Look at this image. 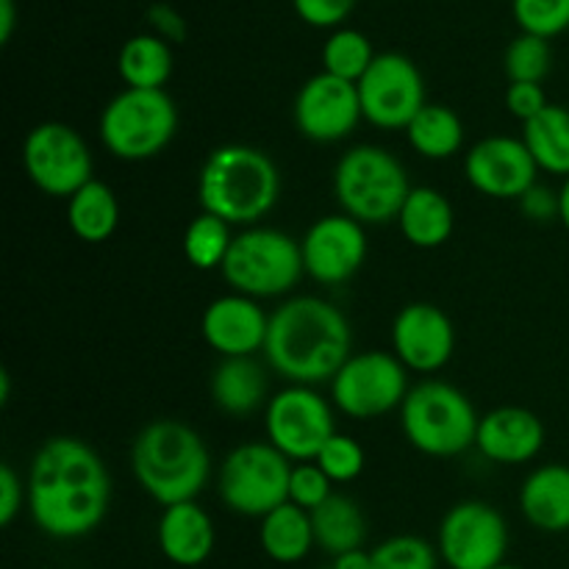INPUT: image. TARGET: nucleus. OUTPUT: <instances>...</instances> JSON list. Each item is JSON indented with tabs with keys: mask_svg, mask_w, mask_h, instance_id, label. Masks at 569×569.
<instances>
[{
	"mask_svg": "<svg viewBox=\"0 0 569 569\" xmlns=\"http://www.w3.org/2000/svg\"><path fill=\"white\" fill-rule=\"evenodd\" d=\"M311 526H315V542L333 559L350 550H361L367 537V520L359 503L339 492L311 511Z\"/></svg>",
	"mask_w": 569,
	"mask_h": 569,
	"instance_id": "nucleus-26",
	"label": "nucleus"
},
{
	"mask_svg": "<svg viewBox=\"0 0 569 569\" xmlns=\"http://www.w3.org/2000/svg\"><path fill=\"white\" fill-rule=\"evenodd\" d=\"M300 250H303L306 276L326 287H337L350 281L365 264V226L348 214H326L306 231Z\"/></svg>",
	"mask_w": 569,
	"mask_h": 569,
	"instance_id": "nucleus-16",
	"label": "nucleus"
},
{
	"mask_svg": "<svg viewBox=\"0 0 569 569\" xmlns=\"http://www.w3.org/2000/svg\"><path fill=\"white\" fill-rule=\"evenodd\" d=\"M214 522L209 511L200 509L194 500L167 506L156 526V542L161 556L176 567H200L209 561L214 550Z\"/></svg>",
	"mask_w": 569,
	"mask_h": 569,
	"instance_id": "nucleus-21",
	"label": "nucleus"
},
{
	"mask_svg": "<svg viewBox=\"0 0 569 569\" xmlns=\"http://www.w3.org/2000/svg\"><path fill=\"white\" fill-rule=\"evenodd\" d=\"M356 89H359L365 120L383 131L409 128L417 111L426 106V83L420 70L409 56L395 50L378 53Z\"/></svg>",
	"mask_w": 569,
	"mask_h": 569,
	"instance_id": "nucleus-14",
	"label": "nucleus"
},
{
	"mask_svg": "<svg viewBox=\"0 0 569 569\" xmlns=\"http://www.w3.org/2000/svg\"><path fill=\"white\" fill-rule=\"evenodd\" d=\"M522 142L539 170L569 178V109L550 103L522 126Z\"/></svg>",
	"mask_w": 569,
	"mask_h": 569,
	"instance_id": "nucleus-28",
	"label": "nucleus"
},
{
	"mask_svg": "<svg viewBox=\"0 0 569 569\" xmlns=\"http://www.w3.org/2000/svg\"><path fill=\"white\" fill-rule=\"evenodd\" d=\"M9 398H11V378H9V372H0V403H9Z\"/></svg>",
	"mask_w": 569,
	"mask_h": 569,
	"instance_id": "nucleus-46",
	"label": "nucleus"
},
{
	"mask_svg": "<svg viewBox=\"0 0 569 569\" xmlns=\"http://www.w3.org/2000/svg\"><path fill=\"white\" fill-rule=\"evenodd\" d=\"M370 556L372 569H439V550L411 533L383 539Z\"/></svg>",
	"mask_w": 569,
	"mask_h": 569,
	"instance_id": "nucleus-34",
	"label": "nucleus"
},
{
	"mask_svg": "<svg viewBox=\"0 0 569 569\" xmlns=\"http://www.w3.org/2000/svg\"><path fill=\"white\" fill-rule=\"evenodd\" d=\"M267 442L281 450L289 461H315L328 439L337 433L333 409L311 387L289 383L272 395L264 415Z\"/></svg>",
	"mask_w": 569,
	"mask_h": 569,
	"instance_id": "nucleus-11",
	"label": "nucleus"
},
{
	"mask_svg": "<svg viewBox=\"0 0 569 569\" xmlns=\"http://www.w3.org/2000/svg\"><path fill=\"white\" fill-rule=\"evenodd\" d=\"M292 467L287 456L270 442H244L222 461L217 489L233 515L267 517L278 506L289 503Z\"/></svg>",
	"mask_w": 569,
	"mask_h": 569,
	"instance_id": "nucleus-9",
	"label": "nucleus"
},
{
	"mask_svg": "<svg viewBox=\"0 0 569 569\" xmlns=\"http://www.w3.org/2000/svg\"><path fill=\"white\" fill-rule=\"evenodd\" d=\"M437 550L450 569H495L509 550V526L495 506L461 500L442 517Z\"/></svg>",
	"mask_w": 569,
	"mask_h": 569,
	"instance_id": "nucleus-13",
	"label": "nucleus"
},
{
	"mask_svg": "<svg viewBox=\"0 0 569 569\" xmlns=\"http://www.w3.org/2000/svg\"><path fill=\"white\" fill-rule=\"evenodd\" d=\"M131 470L139 487L167 509L189 503L203 492L211 476V456L194 428L178 420H156L133 439Z\"/></svg>",
	"mask_w": 569,
	"mask_h": 569,
	"instance_id": "nucleus-4",
	"label": "nucleus"
},
{
	"mask_svg": "<svg viewBox=\"0 0 569 569\" xmlns=\"http://www.w3.org/2000/svg\"><path fill=\"white\" fill-rule=\"evenodd\" d=\"M409 144L422 159L445 161L456 156L465 144V122L453 109L439 103H426L406 128Z\"/></svg>",
	"mask_w": 569,
	"mask_h": 569,
	"instance_id": "nucleus-29",
	"label": "nucleus"
},
{
	"mask_svg": "<svg viewBox=\"0 0 569 569\" xmlns=\"http://www.w3.org/2000/svg\"><path fill=\"white\" fill-rule=\"evenodd\" d=\"M315 461L333 483H348V481H356V478L365 472L367 456L353 437L337 431L331 439H328L326 448L320 450V456H317Z\"/></svg>",
	"mask_w": 569,
	"mask_h": 569,
	"instance_id": "nucleus-36",
	"label": "nucleus"
},
{
	"mask_svg": "<svg viewBox=\"0 0 569 569\" xmlns=\"http://www.w3.org/2000/svg\"><path fill=\"white\" fill-rule=\"evenodd\" d=\"M353 333L342 311L315 295L289 298L270 315L261 353L272 372L298 387L333 381L350 359Z\"/></svg>",
	"mask_w": 569,
	"mask_h": 569,
	"instance_id": "nucleus-2",
	"label": "nucleus"
},
{
	"mask_svg": "<svg viewBox=\"0 0 569 569\" xmlns=\"http://www.w3.org/2000/svg\"><path fill=\"white\" fill-rule=\"evenodd\" d=\"M370 39L356 28H339L322 44V67L331 76L345 78L350 83H359L361 76L370 70L372 59H376Z\"/></svg>",
	"mask_w": 569,
	"mask_h": 569,
	"instance_id": "nucleus-32",
	"label": "nucleus"
},
{
	"mask_svg": "<svg viewBox=\"0 0 569 569\" xmlns=\"http://www.w3.org/2000/svg\"><path fill=\"white\" fill-rule=\"evenodd\" d=\"M178 109L164 89H122L100 114V139L122 161H148L172 142Z\"/></svg>",
	"mask_w": 569,
	"mask_h": 569,
	"instance_id": "nucleus-8",
	"label": "nucleus"
},
{
	"mask_svg": "<svg viewBox=\"0 0 569 569\" xmlns=\"http://www.w3.org/2000/svg\"><path fill=\"white\" fill-rule=\"evenodd\" d=\"M298 14L303 17L309 26H337L345 17L350 14V9L356 6V0H292Z\"/></svg>",
	"mask_w": 569,
	"mask_h": 569,
	"instance_id": "nucleus-39",
	"label": "nucleus"
},
{
	"mask_svg": "<svg viewBox=\"0 0 569 569\" xmlns=\"http://www.w3.org/2000/svg\"><path fill=\"white\" fill-rule=\"evenodd\" d=\"M270 392V381L267 372L253 356H242V359H222L217 365L214 376H211V398L220 411L231 417L253 415L261 409Z\"/></svg>",
	"mask_w": 569,
	"mask_h": 569,
	"instance_id": "nucleus-23",
	"label": "nucleus"
},
{
	"mask_svg": "<svg viewBox=\"0 0 569 569\" xmlns=\"http://www.w3.org/2000/svg\"><path fill=\"white\" fill-rule=\"evenodd\" d=\"M495 569H522V567H515V565H506V561H503V565H498V567H495Z\"/></svg>",
	"mask_w": 569,
	"mask_h": 569,
	"instance_id": "nucleus-47",
	"label": "nucleus"
},
{
	"mask_svg": "<svg viewBox=\"0 0 569 569\" xmlns=\"http://www.w3.org/2000/svg\"><path fill=\"white\" fill-rule=\"evenodd\" d=\"M395 353H353L331 381V400L353 420H376L400 409L409 395V376Z\"/></svg>",
	"mask_w": 569,
	"mask_h": 569,
	"instance_id": "nucleus-10",
	"label": "nucleus"
},
{
	"mask_svg": "<svg viewBox=\"0 0 569 569\" xmlns=\"http://www.w3.org/2000/svg\"><path fill=\"white\" fill-rule=\"evenodd\" d=\"M520 206H522V214H526L528 220L550 222L559 217V192L537 183V187H531L526 194H522Z\"/></svg>",
	"mask_w": 569,
	"mask_h": 569,
	"instance_id": "nucleus-41",
	"label": "nucleus"
},
{
	"mask_svg": "<svg viewBox=\"0 0 569 569\" xmlns=\"http://www.w3.org/2000/svg\"><path fill=\"white\" fill-rule=\"evenodd\" d=\"M14 0H0V42H9L11 31H14Z\"/></svg>",
	"mask_w": 569,
	"mask_h": 569,
	"instance_id": "nucleus-44",
	"label": "nucleus"
},
{
	"mask_svg": "<svg viewBox=\"0 0 569 569\" xmlns=\"http://www.w3.org/2000/svg\"><path fill=\"white\" fill-rule=\"evenodd\" d=\"M559 220L569 231V178H565V183L559 189Z\"/></svg>",
	"mask_w": 569,
	"mask_h": 569,
	"instance_id": "nucleus-45",
	"label": "nucleus"
},
{
	"mask_svg": "<svg viewBox=\"0 0 569 569\" xmlns=\"http://www.w3.org/2000/svg\"><path fill=\"white\" fill-rule=\"evenodd\" d=\"M476 448L495 465H528L545 448V426L522 406H500L478 422Z\"/></svg>",
	"mask_w": 569,
	"mask_h": 569,
	"instance_id": "nucleus-20",
	"label": "nucleus"
},
{
	"mask_svg": "<svg viewBox=\"0 0 569 569\" xmlns=\"http://www.w3.org/2000/svg\"><path fill=\"white\" fill-rule=\"evenodd\" d=\"M22 500H28V492L22 489L20 476L11 470V465H3L0 467V526L14 522L22 509Z\"/></svg>",
	"mask_w": 569,
	"mask_h": 569,
	"instance_id": "nucleus-40",
	"label": "nucleus"
},
{
	"mask_svg": "<svg viewBox=\"0 0 569 569\" xmlns=\"http://www.w3.org/2000/svg\"><path fill=\"white\" fill-rule=\"evenodd\" d=\"M548 98H545L542 83H526V81H515L509 83L506 89V109L517 117V120L526 126L528 120L539 114V111L548 109Z\"/></svg>",
	"mask_w": 569,
	"mask_h": 569,
	"instance_id": "nucleus-38",
	"label": "nucleus"
},
{
	"mask_svg": "<svg viewBox=\"0 0 569 569\" xmlns=\"http://www.w3.org/2000/svg\"><path fill=\"white\" fill-rule=\"evenodd\" d=\"M511 11L522 33L550 39L569 28V0H511Z\"/></svg>",
	"mask_w": 569,
	"mask_h": 569,
	"instance_id": "nucleus-35",
	"label": "nucleus"
},
{
	"mask_svg": "<svg viewBox=\"0 0 569 569\" xmlns=\"http://www.w3.org/2000/svg\"><path fill=\"white\" fill-rule=\"evenodd\" d=\"M400 233L415 248L433 250L442 248L456 226V214L450 200L433 187H411L403 209L398 214Z\"/></svg>",
	"mask_w": 569,
	"mask_h": 569,
	"instance_id": "nucleus-24",
	"label": "nucleus"
},
{
	"mask_svg": "<svg viewBox=\"0 0 569 569\" xmlns=\"http://www.w3.org/2000/svg\"><path fill=\"white\" fill-rule=\"evenodd\" d=\"M520 511L537 531H569V467H537V470L522 481Z\"/></svg>",
	"mask_w": 569,
	"mask_h": 569,
	"instance_id": "nucleus-22",
	"label": "nucleus"
},
{
	"mask_svg": "<svg viewBox=\"0 0 569 569\" xmlns=\"http://www.w3.org/2000/svg\"><path fill=\"white\" fill-rule=\"evenodd\" d=\"M476 406L453 383L422 381L409 389L400 406V428L411 448L433 459H453L476 448L478 437Z\"/></svg>",
	"mask_w": 569,
	"mask_h": 569,
	"instance_id": "nucleus-5",
	"label": "nucleus"
},
{
	"mask_svg": "<svg viewBox=\"0 0 569 569\" xmlns=\"http://www.w3.org/2000/svg\"><path fill=\"white\" fill-rule=\"evenodd\" d=\"M228 287L248 298H281L306 272L303 250L298 239L278 228L250 226L237 233L222 261Z\"/></svg>",
	"mask_w": 569,
	"mask_h": 569,
	"instance_id": "nucleus-7",
	"label": "nucleus"
},
{
	"mask_svg": "<svg viewBox=\"0 0 569 569\" xmlns=\"http://www.w3.org/2000/svg\"><path fill=\"white\" fill-rule=\"evenodd\" d=\"M333 192L345 214L361 226H387L398 220L411 192L400 159L378 144H356L333 170Z\"/></svg>",
	"mask_w": 569,
	"mask_h": 569,
	"instance_id": "nucleus-6",
	"label": "nucleus"
},
{
	"mask_svg": "<svg viewBox=\"0 0 569 569\" xmlns=\"http://www.w3.org/2000/svg\"><path fill=\"white\" fill-rule=\"evenodd\" d=\"M117 67L128 89H161L172 72V50L159 33H137L122 44Z\"/></svg>",
	"mask_w": 569,
	"mask_h": 569,
	"instance_id": "nucleus-30",
	"label": "nucleus"
},
{
	"mask_svg": "<svg viewBox=\"0 0 569 569\" xmlns=\"http://www.w3.org/2000/svg\"><path fill=\"white\" fill-rule=\"evenodd\" d=\"M550 61H553V53H550L548 39L537 37V33H520L506 48L503 64L511 83H542V78L550 72Z\"/></svg>",
	"mask_w": 569,
	"mask_h": 569,
	"instance_id": "nucleus-33",
	"label": "nucleus"
},
{
	"mask_svg": "<svg viewBox=\"0 0 569 569\" xmlns=\"http://www.w3.org/2000/svg\"><path fill=\"white\" fill-rule=\"evenodd\" d=\"M270 317L259 306V300L248 295H222L211 300L200 320V333L206 345L222 356V359H242L264 350Z\"/></svg>",
	"mask_w": 569,
	"mask_h": 569,
	"instance_id": "nucleus-19",
	"label": "nucleus"
},
{
	"mask_svg": "<svg viewBox=\"0 0 569 569\" xmlns=\"http://www.w3.org/2000/svg\"><path fill=\"white\" fill-rule=\"evenodd\" d=\"M28 511L42 533L81 539L103 522L111 476L103 459L76 437H53L37 450L26 481Z\"/></svg>",
	"mask_w": 569,
	"mask_h": 569,
	"instance_id": "nucleus-1",
	"label": "nucleus"
},
{
	"mask_svg": "<svg viewBox=\"0 0 569 569\" xmlns=\"http://www.w3.org/2000/svg\"><path fill=\"white\" fill-rule=\"evenodd\" d=\"M67 222L78 239L89 244L106 242L117 231L120 222V206L109 183L89 181L67 200Z\"/></svg>",
	"mask_w": 569,
	"mask_h": 569,
	"instance_id": "nucleus-27",
	"label": "nucleus"
},
{
	"mask_svg": "<svg viewBox=\"0 0 569 569\" xmlns=\"http://www.w3.org/2000/svg\"><path fill=\"white\" fill-rule=\"evenodd\" d=\"M333 569H372V556L367 550H350L333 559Z\"/></svg>",
	"mask_w": 569,
	"mask_h": 569,
	"instance_id": "nucleus-43",
	"label": "nucleus"
},
{
	"mask_svg": "<svg viewBox=\"0 0 569 569\" xmlns=\"http://www.w3.org/2000/svg\"><path fill=\"white\" fill-rule=\"evenodd\" d=\"M331 478L320 470L317 461H303V465L292 467V478H289V503L300 506L311 515L320 509L328 498L333 495Z\"/></svg>",
	"mask_w": 569,
	"mask_h": 569,
	"instance_id": "nucleus-37",
	"label": "nucleus"
},
{
	"mask_svg": "<svg viewBox=\"0 0 569 569\" xmlns=\"http://www.w3.org/2000/svg\"><path fill=\"white\" fill-rule=\"evenodd\" d=\"M465 176L470 187L487 198L520 200L537 187L539 167L522 139L487 137L467 150Z\"/></svg>",
	"mask_w": 569,
	"mask_h": 569,
	"instance_id": "nucleus-17",
	"label": "nucleus"
},
{
	"mask_svg": "<svg viewBox=\"0 0 569 569\" xmlns=\"http://www.w3.org/2000/svg\"><path fill=\"white\" fill-rule=\"evenodd\" d=\"M278 194L281 176L276 161L250 144H222L200 167V206L228 226H256L270 214Z\"/></svg>",
	"mask_w": 569,
	"mask_h": 569,
	"instance_id": "nucleus-3",
	"label": "nucleus"
},
{
	"mask_svg": "<svg viewBox=\"0 0 569 569\" xmlns=\"http://www.w3.org/2000/svg\"><path fill=\"white\" fill-rule=\"evenodd\" d=\"M259 542L267 559L276 565H298L315 548V526L311 515L295 503L278 506L267 517H261Z\"/></svg>",
	"mask_w": 569,
	"mask_h": 569,
	"instance_id": "nucleus-25",
	"label": "nucleus"
},
{
	"mask_svg": "<svg viewBox=\"0 0 569 569\" xmlns=\"http://www.w3.org/2000/svg\"><path fill=\"white\" fill-rule=\"evenodd\" d=\"M231 242V226L209 211H200L183 233V256L198 270H214V267H222Z\"/></svg>",
	"mask_w": 569,
	"mask_h": 569,
	"instance_id": "nucleus-31",
	"label": "nucleus"
},
{
	"mask_svg": "<svg viewBox=\"0 0 569 569\" xmlns=\"http://www.w3.org/2000/svg\"><path fill=\"white\" fill-rule=\"evenodd\" d=\"M361 100L356 83L331 72H317L300 87L295 98V126L311 142L348 139L361 122Z\"/></svg>",
	"mask_w": 569,
	"mask_h": 569,
	"instance_id": "nucleus-15",
	"label": "nucleus"
},
{
	"mask_svg": "<svg viewBox=\"0 0 569 569\" xmlns=\"http://www.w3.org/2000/svg\"><path fill=\"white\" fill-rule=\"evenodd\" d=\"M22 167L33 187L53 198H67L92 181V153L76 128L42 122L22 142Z\"/></svg>",
	"mask_w": 569,
	"mask_h": 569,
	"instance_id": "nucleus-12",
	"label": "nucleus"
},
{
	"mask_svg": "<svg viewBox=\"0 0 569 569\" xmlns=\"http://www.w3.org/2000/svg\"><path fill=\"white\" fill-rule=\"evenodd\" d=\"M456 331L450 317L433 303H409L392 322V353L406 370L437 372L453 359Z\"/></svg>",
	"mask_w": 569,
	"mask_h": 569,
	"instance_id": "nucleus-18",
	"label": "nucleus"
},
{
	"mask_svg": "<svg viewBox=\"0 0 569 569\" xmlns=\"http://www.w3.org/2000/svg\"><path fill=\"white\" fill-rule=\"evenodd\" d=\"M148 20H150V26L156 28V33H159L161 39H172V42H181V39L187 37V22H183V17L178 14L172 6L153 3L148 9Z\"/></svg>",
	"mask_w": 569,
	"mask_h": 569,
	"instance_id": "nucleus-42",
	"label": "nucleus"
}]
</instances>
